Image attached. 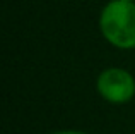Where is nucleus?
<instances>
[{"label": "nucleus", "mask_w": 135, "mask_h": 134, "mask_svg": "<svg viewBox=\"0 0 135 134\" xmlns=\"http://www.w3.org/2000/svg\"><path fill=\"white\" fill-rule=\"evenodd\" d=\"M51 134H87L82 131H58V132H51Z\"/></svg>", "instance_id": "3"}, {"label": "nucleus", "mask_w": 135, "mask_h": 134, "mask_svg": "<svg viewBox=\"0 0 135 134\" xmlns=\"http://www.w3.org/2000/svg\"><path fill=\"white\" fill-rule=\"evenodd\" d=\"M98 93L109 103H127L135 96V77L127 69L108 67L98 76Z\"/></svg>", "instance_id": "2"}, {"label": "nucleus", "mask_w": 135, "mask_h": 134, "mask_svg": "<svg viewBox=\"0 0 135 134\" xmlns=\"http://www.w3.org/2000/svg\"><path fill=\"white\" fill-rule=\"evenodd\" d=\"M128 2H135V0H128Z\"/></svg>", "instance_id": "4"}, {"label": "nucleus", "mask_w": 135, "mask_h": 134, "mask_svg": "<svg viewBox=\"0 0 135 134\" xmlns=\"http://www.w3.org/2000/svg\"><path fill=\"white\" fill-rule=\"evenodd\" d=\"M99 29L113 47L122 50L135 48V2H108L99 14Z\"/></svg>", "instance_id": "1"}]
</instances>
